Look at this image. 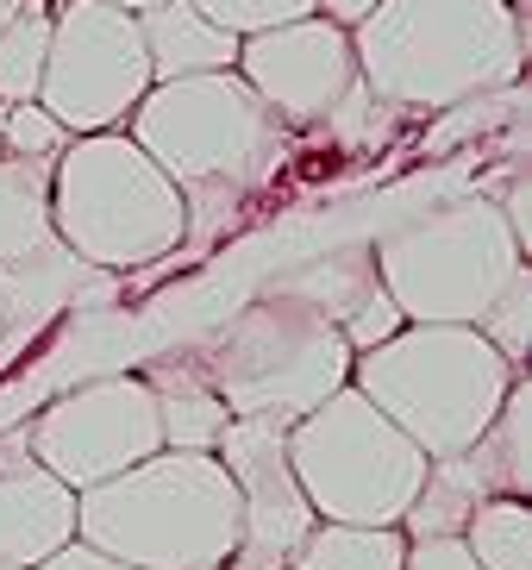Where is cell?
I'll return each mask as SVG.
<instances>
[{
  "label": "cell",
  "mask_w": 532,
  "mask_h": 570,
  "mask_svg": "<svg viewBox=\"0 0 532 570\" xmlns=\"http://www.w3.org/2000/svg\"><path fill=\"white\" fill-rule=\"evenodd\" d=\"M19 439L69 489H95L107 476H119L126 464H138V458L164 452L157 395H150L145 376H100V383L69 389L32 420V433Z\"/></svg>",
  "instance_id": "cell-10"
},
{
  "label": "cell",
  "mask_w": 532,
  "mask_h": 570,
  "mask_svg": "<svg viewBox=\"0 0 532 570\" xmlns=\"http://www.w3.org/2000/svg\"><path fill=\"white\" fill-rule=\"evenodd\" d=\"M7 13H13V0H0V19H7Z\"/></svg>",
  "instance_id": "cell-31"
},
{
  "label": "cell",
  "mask_w": 532,
  "mask_h": 570,
  "mask_svg": "<svg viewBox=\"0 0 532 570\" xmlns=\"http://www.w3.org/2000/svg\"><path fill=\"white\" fill-rule=\"evenodd\" d=\"M407 533L401 527H357V520H314L295 546L288 570H401Z\"/></svg>",
  "instance_id": "cell-18"
},
{
  "label": "cell",
  "mask_w": 532,
  "mask_h": 570,
  "mask_svg": "<svg viewBox=\"0 0 532 570\" xmlns=\"http://www.w3.org/2000/svg\"><path fill=\"white\" fill-rule=\"evenodd\" d=\"M526 439H532V383L514 376L508 395H501V407H495V420H489L483 433H476V445H464L457 458L470 464V476H476L483 495H520V502H526L532 495Z\"/></svg>",
  "instance_id": "cell-16"
},
{
  "label": "cell",
  "mask_w": 532,
  "mask_h": 570,
  "mask_svg": "<svg viewBox=\"0 0 532 570\" xmlns=\"http://www.w3.org/2000/svg\"><path fill=\"white\" fill-rule=\"evenodd\" d=\"M351 345L338 320L319 307L295 302L283 288H264L250 307H238L200 352V376L214 389L226 414H269V420H301L319 407L333 389L351 383Z\"/></svg>",
  "instance_id": "cell-6"
},
{
  "label": "cell",
  "mask_w": 532,
  "mask_h": 570,
  "mask_svg": "<svg viewBox=\"0 0 532 570\" xmlns=\"http://www.w3.org/2000/svg\"><path fill=\"white\" fill-rule=\"evenodd\" d=\"M269 288H283V295H295V302L319 307L326 320L345 326L351 307L364 302L370 288H383V283H376V257H370V252H333V257H314V264L276 276Z\"/></svg>",
  "instance_id": "cell-20"
},
{
  "label": "cell",
  "mask_w": 532,
  "mask_h": 570,
  "mask_svg": "<svg viewBox=\"0 0 532 570\" xmlns=\"http://www.w3.org/2000/svg\"><path fill=\"white\" fill-rule=\"evenodd\" d=\"M514 376L520 370L476 326H451V320H401L383 345L351 357V383L426 458L476 445Z\"/></svg>",
  "instance_id": "cell-4"
},
{
  "label": "cell",
  "mask_w": 532,
  "mask_h": 570,
  "mask_svg": "<svg viewBox=\"0 0 532 570\" xmlns=\"http://www.w3.org/2000/svg\"><path fill=\"white\" fill-rule=\"evenodd\" d=\"M126 132L183 188V207L245 202L283 164V119L250 95L238 69H200V76L150 82L126 114Z\"/></svg>",
  "instance_id": "cell-3"
},
{
  "label": "cell",
  "mask_w": 532,
  "mask_h": 570,
  "mask_svg": "<svg viewBox=\"0 0 532 570\" xmlns=\"http://www.w3.org/2000/svg\"><path fill=\"white\" fill-rule=\"evenodd\" d=\"M114 288H119L114 269H95L88 257H76L63 238L50 233L26 257L0 264V357L26 352L50 320L76 314L82 302H107Z\"/></svg>",
  "instance_id": "cell-13"
},
{
  "label": "cell",
  "mask_w": 532,
  "mask_h": 570,
  "mask_svg": "<svg viewBox=\"0 0 532 570\" xmlns=\"http://www.w3.org/2000/svg\"><path fill=\"white\" fill-rule=\"evenodd\" d=\"M76 539V489L50 476L26 439L0 445V570H32Z\"/></svg>",
  "instance_id": "cell-14"
},
{
  "label": "cell",
  "mask_w": 532,
  "mask_h": 570,
  "mask_svg": "<svg viewBox=\"0 0 532 570\" xmlns=\"http://www.w3.org/2000/svg\"><path fill=\"white\" fill-rule=\"evenodd\" d=\"M32 570H138V564L100 552V546H88V539H69V546H57V552H50L45 564H32Z\"/></svg>",
  "instance_id": "cell-28"
},
{
  "label": "cell",
  "mask_w": 532,
  "mask_h": 570,
  "mask_svg": "<svg viewBox=\"0 0 532 570\" xmlns=\"http://www.w3.org/2000/svg\"><path fill=\"white\" fill-rule=\"evenodd\" d=\"M370 7H376V0H314V13H326L333 26H345V32L370 13Z\"/></svg>",
  "instance_id": "cell-29"
},
{
  "label": "cell",
  "mask_w": 532,
  "mask_h": 570,
  "mask_svg": "<svg viewBox=\"0 0 532 570\" xmlns=\"http://www.w3.org/2000/svg\"><path fill=\"white\" fill-rule=\"evenodd\" d=\"M288 470L319 520L395 527L426 483V452L357 383L288 420Z\"/></svg>",
  "instance_id": "cell-7"
},
{
  "label": "cell",
  "mask_w": 532,
  "mask_h": 570,
  "mask_svg": "<svg viewBox=\"0 0 532 570\" xmlns=\"http://www.w3.org/2000/svg\"><path fill=\"white\" fill-rule=\"evenodd\" d=\"M150 88V57L138 13L107 0H63L50 13V51L38 76V107L63 119V132H107L126 126L138 95Z\"/></svg>",
  "instance_id": "cell-9"
},
{
  "label": "cell",
  "mask_w": 532,
  "mask_h": 570,
  "mask_svg": "<svg viewBox=\"0 0 532 570\" xmlns=\"http://www.w3.org/2000/svg\"><path fill=\"white\" fill-rule=\"evenodd\" d=\"M138 32H145L150 82L238 63V32H226L219 19H207L195 0H157V7H145V13H138Z\"/></svg>",
  "instance_id": "cell-15"
},
{
  "label": "cell",
  "mask_w": 532,
  "mask_h": 570,
  "mask_svg": "<svg viewBox=\"0 0 532 570\" xmlns=\"http://www.w3.org/2000/svg\"><path fill=\"white\" fill-rule=\"evenodd\" d=\"M207 19H219L226 32H264V26H283V19L314 13V0H195Z\"/></svg>",
  "instance_id": "cell-25"
},
{
  "label": "cell",
  "mask_w": 532,
  "mask_h": 570,
  "mask_svg": "<svg viewBox=\"0 0 532 570\" xmlns=\"http://www.w3.org/2000/svg\"><path fill=\"white\" fill-rule=\"evenodd\" d=\"M401 570H483V564L470 558V546L457 533H439V539H407Z\"/></svg>",
  "instance_id": "cell-27"
},
{
  "label": "cell",
  "mask_w": 532,
  "mask_h": 570,
  "mask_svg": "<svg viewBox=\"0 0 532 570\" xmlns=\"http://www.w3.org/2000/svg\"><path fill=\"white\" fill-rule=\"evenodd\" d=\"M214 452L238 483V552L226 570H283L319 520L288 470V420L233 414Z\"/></svg>",
  "instance_id": "cell-11"
},
{
  "label": "cell",
  "mask_w": 532,
  "mask_h": 570,
  "mask_svg": "<svg viewBox=\"0 0 532 570\" xmlns=\"http://www.w3.org/2000/svg\"><path fill=\"white\" fill-rule=\"evenodd\" d=\"M233 69L283 126H319L338 95L357 82L351 32L326 13H301L283 26H264V32H245Z\"/></svg>",
  "instance_id": "cell-12"
},
{
  "label": "cell",
  "mask_w": 532,
  "mask_h": 570,
  "mask_svg": "<svg viewBox=\"0 0 532 570\" xmlns=\"http://www.w3.org/2000/svg\"><path fill=\"white\" fill-rule=\"evenodd\" d=\"M50 238V164L0 151V264Z\"/></svg>",
  "instance_id": "cell-19"
},
{
  "label": "cell",
  "mask_w": 532,
  "mask_h": 570,
  "mask_svg": "<svg viewBox=\"0 0 532 570\" xmlns=\"http://www.w3.org/2000/svg\"><path fill=\"white\" fill-rule=\"evenodd\" d=\"M69 145L63 132V119L50 114V107L38 101H13V107H0V151H13V157H57Z\"/></svg>",
  "instance_id": "cell-24"
},
{
  "label": "cell",
  "mask_w": 532,
  "mask_h": 570,
  "mask_svg": "<svg viewBox=\"0 0 532 570\" xmlns=\"http://www.w3.org/2000/svg\"><path fill=\"white\" fill-rule=\"evenodd\" d=\"M50 51V0H13V13L0 19V107L32 101Z\"/></svg>",
  "instance_id": "cell-22"
},
{
  "label": "cell",
  "mask_w": 532,
  "mask_h": 570,
  "mask_svg": "<svg viewBox=\"0 0 532 570\" xmlns=\"http://www.w3.org/2000/svg\"><path fill=\"white\" fill-rule=\"evenodd\" d=\"M457 539L483 570H532V508L520 495H483Z\"/></svg>",
  "instance_id": "cell-21"
},
{
  "label": "cell",
  "mask_w": 532,
  "mask_h": 570,
  "mask_svg": "<svg viewBox=\"0 0 532 570\" xmlns=\"http://www.w3.org/2000/svg\"><path fill=\"white\" fill-rule=\"evenodd\" d=\"M370 257L401 320H451V326H476V314L526 264L520 238L508 233L489 195H457V202L401 219L376 238Z\"/></svg>",
  "instance_id": "cell-8"
},
{
  "label": "cell",
  "mask_w": 532,
  "mask_h": 570,
  "mask_svg": "<svg viewBox=\"0 0 532 570\" xmlns=\"http://www.w3.org/2000/svg\"><path fill=\"white\" fill-rule=\"evenodd\" d=\"M357 82L395 114H445L520 88L526 19L514 0H376L351 26Z\"/></svg>",
  "instance_id": "cell-1"
},
{
  "label": "cell",
  "mask_w": 532,
  "mask_h": 570,
  "mask_svg": "<svg viewBox=\"0 0 532 570\" xmlns=\"http://www.w3.org/2000/svg\"><path fill=\"white\" fill-rule=\"evenodd\" d=\"M76 539L138 570H226L238 552V483L219 452H150L76 489Z\"/></svg>",
  "instance_id": "cell-2"
},
{
  "label": "cell",
  "mask_w": 532,
  "mask_h": 570,
  "mask_svg": "<svg viewBox=\"0 0 532 570\" xmlns=\"http://www.w3.org/2000/svg\"><path fill=\"white\" fill-rule=\"evenodd\" d=\"M395 326H401V307L388 302V288H370L364 302L351 307V320L338 326V333H345L351 352H370V345H383V338L395 333Z\"/></svg>",
  "instance_id": "cell-26"
},
{
  "label": "cell",
  "mask_w": 532,
  "mask_h": 570,
  "mask_svg": "<svg viewBox=\"0 0 532 570\" xmlns=\"http://www.w3.org/2000/svg\"><path fill=\"white\" fill-rule=\"evenodd\" d=\"M183 188L145 157L132 132H76L50 157V233L95 269H145L183 245Z\"/></svg>",
  "instance_id": "cell-5"
},
{
  "label": "cell",
  "mask_w": 532,
  "mask_h": 570,
  "mask_svg": "<svg viewBox=\"0 0 532 570\" xmlns=\"http://www.w3.org/2000/svg\"><path fill=\"white\" fill-rule=\"evenodd\" d=\"M476 333H483L514 370H526V352H532V269L526 264H520L514 276H508V288L476 314Z\"/></svg>",
  "instance_id": "cell-23"
},
{
  "label": "cell",
  "mask_w": 532,
  "mask_h": 570,
  "mask_svg": "<svg viewBox=\"0 0 532 570\" xmlns=\"http://www.w3.org/2000/svg\"><path fill=\"white\" fill-rule=\"evenodd\" d=\"M283 570H288V564H283Z\"/></svg>",
  "instance_id": "cell-33"
},
{
  "label": "cell",
  "mask_w": 532,
  "mask_h": 570,
  "mask_svg": "<svg viewBox=\"0 0 532 570\" xmlns=\"http://www.w3.org/2000/svg\"><path fill=\"white\" fill-rule=\"evenodd\" d=\"M514 7H526V0H514Z\"/></svg>",
  "instance_id": "cell-32"
},
{
  "label": "cell",
  "mask_w": 532,
  "mask_h": 570,
  "mask_svg": "<svg viewBox=\"0 0 532 570\" xmlns=\"http://www.w3.org/2000/svg\"><path fill=\"white\" fill-rule=\"evenodd\" d=\"M107 7H126V13H145V7H157V0H107Z\"/></svg>",
  "instance_id": "cell-30"
},
{
  "label": "cell",
  "mask_w": 532,
  "mask_h": 570,
  "mask_svg": "<svg viewBox=\"0 0 532 570\" xmlns=\"http://www.w3.org/2000/svg\"><path fill=\"white\" fill-rule=\"evenodd\" d=\"M145 383H150V395H157V433H164L169 452H214L233 414H226V402L207 389V376H200L195 364L164 357V364L145 370Z\"/></svg>",
  "instance_id": "cell-17"
}]
</instances>
